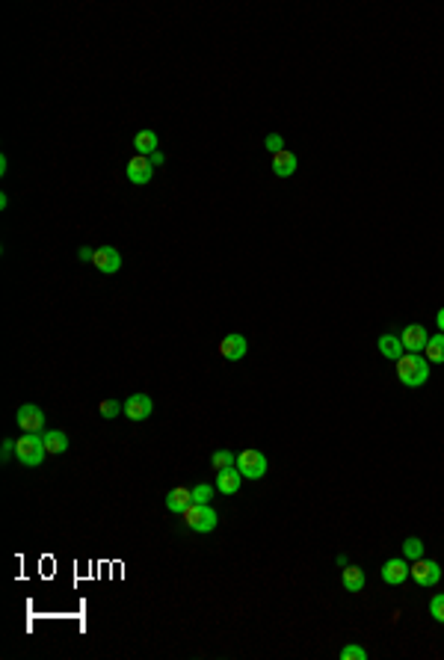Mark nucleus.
I'll return each mask as SVG.
<instances>
[{"mask_svg":"<svg viewBox=\"0 0 444 660\" xmlns=\"http://www.w3.org/2000/svg\"><path fill=\"white\" fill-rule=\"evenodd\" d=\"M376 347H379V352H382L385 359H391V361H397L400 355H403V341H400L397 334H382Z\"/></svg>","mask_w":444,"mask_h":660,"instance_id":"6ab92c4d","label":"nucleus"},{"mask_svg":"<svg viewBox=\"0 0 444 660\" xmlns=\"http://www.w3.org/2000/svg\"><path fill=\"white\" fill-rule=\"evenodd\" d=\"M411 574V565H406V560H388L382 565V581L388 586H400Z\"/></svg>","mask_w":444,"mask_h":660,"instance_id":"ddd939ff","label":"nucleus"},{"mask_svg":"<svg viewBox=\"0 0 444 660\" xmlns=\"http://www.w3.org/2000/svg\"><path fill=\"white\" fill-rule=\"evenodd\" d=\"M181 518H184V527L193 530V533H210V530H216V525H219V516L214 512V507H210V504H189L181 512Z\"/></svg>","mask_w":444,"mask_h":660,"instance_id":"7ed1b4c3","label":"nucleus"},{"mask_svg":"<svg viewBox=\"0 0 444 660\" xmlns=\"http://www.w3.org/2000/svg\"><path fill=\"white\" fill-rule=\"evenodd\" d=\"M133 151L140 154V157H151L154 151H160V140H157V133H154L151 128L136 131V136H133Z\"/></svg>","mask_w":444,"mask_h":660,"instance_id":"4468645a","label":"nucleus"},{"mask_svg":"<svg viewBox=\"0 0 444 660\" xmlns=\"http://www.w3.org/2000/svg\"><path fill=\"white\" fill-rule=\"evenodd\" d=\"M341 660H367V652L362 645H344L341 648Z\"/></svg>","mask_w":444,"mask_h":660,"instance_id":"393cba45","label":"nucleus"},{"mask_svg":"<svg viewBox=\"0 0 444 660\" xmlns=\"http://www.w3.org/2000/svg\"><path fill=\"white\" fill-rule=\"evenodd\" d=\"M92 258H95V249H89V246H80V261H83V264H89Z\"/></svg>","mask_w":444,"mask_h":660,"instance_id":"c85d7f7f","label":"nucleus"},{"mask_svg":"<svg viewBox=\"0 0 444 660\" xmlns=\"http://www.w3.org/2000/svg\"><path fill=\"white\" fill-rule=\"evenodd\" d=\"M15 421L24 433H41V426H45V412L33 403H24V406H18Z\"/></svg>","mask_w":444,"mask_h":660,"instance_id":"39448f33","label":"nucleus"},{"mask_svg":"<svg viewBox=\"0 0 444 660\" xmlns=\"http://www.w3.org/2000/svg\"><path fill=\"white\" fill-rule=\"evenodd\" d=\"M237 471L243 477H249V480H261V477H267V456L261 453V450H243V453H237Z\"/></svg>","mask_w":444,"mask_h":660,"instance_id":"20e7f679","label":"nucleus"},{"mask_svg":"<svg viewBox=\"0 0 444 660\" xmlns=\"http://www.w3.org/2000/svg\"><path fill=\"white\" fill-rule=\"evenodd\" d=\"M189 504H193V489H187V486H175L166 495V509L175 512V516H181Z\"/></svg>","mask_w":444,"mask_h":660,"instance_id":"2eb2a0df","label":"nucleus"},{"mask_svg":"<svg viewBox=\"0 0 444 660\" xmlns=\"http://www.w3.org/2000/svg\"><path fill=\"white\" fill-rule=\"evenodd\" d=\"M151 175H154V166H151V160H148V157H140V154H136V157H131V160H128V181L131 184H148V181H151Z\"/></svg>","mask_w":444,"mask_h":660,"instance_id":"9b49d317","label":"nucleus"},{"mask_svg":"<svg viewBox=\"0 0 444 660\" xmlns=\"http://www.w3.org/2000/svg\"><path fill=\"white\" fill-rule=\"evenodd\" d=\"M429 616L436 622H444V595H432L429 601Z\"/></svg>","mask_w":444,"mask_h":660,"instance_id":"a878e982","label":"nucleus"},{"mask_svg":"<svg viewBox=\"0 0 444 660\" xmlns=\"http://www.w3.org/2000/svg\"><path fill=\"white\" fill-rule=\"evenodd\" d=\"M263 145H267L270 154H279V151H284V136H281V133H270Z\"/></svg>","mask_w":444,"mask_h":660,"instance_id":"bb28decb","label":"nucleus"},{"mask_svg":"<svg viewBox=\"0 0 444 660\" xmlns=\"http://www.w3.org/2000/svg\"><path fill=\"white\" fill-rule=\"evenodd\" d=\"M400 341H403V350H409V352H424L429 334L420 323H409V326L400 332Z\"/></svg>","mask_w":444,"mask_h":660,"instance_id":"6e6552de","label":"nucleus"},{"mask_svg":"<svg viewBox=\"0 0 444 660\" xmlns=\"http://www.w3.org/2000/svg\"><path fill=\"white\" fill-rule=\"evenodd\" d=\"M12 456H15V442H12V438H3V450H0V459H3V462H9Z\"/></svg>","mask_w":444,"mask_h":660,"instance_id":"cd10ccee","label":"nucleus"},{"mask_svg":"<svg viewBox=\"0 0 444 660\" xmlns=\"http://www.w3.org/2000/svg\"><path fill=\"white\" fill-rule=\"evenodd\" d=\"M210 498H214V486L207 483L193 486V504H210Z\"/></svg>","mask_w":444,"mask_h":660,"instance_id":"b1692460","label":"nucleus"},{"mask_svg":"<svg viewBox=\"0 0 444 660\" xmlns=\"http://www.w3.org/2000/svg\"><path fill=\"white\" fill-rule=\"evenodd\" d=\"M240 483H243V474L237 471V465H231V468H222L216 471V489L222 491V495H237L240 491Z\"/></svg>","mask_w":444,"mask_h":660,"instance_id":"f8f14e48","label":"nucleus"},{"mask_svg":"<svg viewBox=\"0 0 444 660\" xmlns=\"http://www.w3.org/2000/svg\"><path fill=\"white\" fill-rule=\"evenodd\" d=\"M411 578H415L418 586H436L441 581V565L436 560H415V565H411Z\"/></svg>","mask_w":444,"mask_h":660,"instance_id":"423d86ee","label":"nucleus"},{"mask_svg":"<svg viewBox=\"0 0 444 660\" xmlns=\"http://www.w3.org/2000/svg\"><path fill=\"white\" fill-rule=\"evenodd\" d=\"M92 264L98 267L101 272L113 276V272H119V270H122V255H119V249H113V246H101V249H95Z\"/></svg>","mask_w":444,"mask_h":660,"instance_id":"9d476101","label":"nucleus"},{"mask_svg":"<svg viewBox=\"0 0 444 660\" xmlns=\"http://www.w3.org/2000/svg\"><path fill=\"white\" fill-rule=\"evenodd\" d=\"M296 166H299V160H296V154L293 151H279V154H272V175L276 178H290L296 172Z\"/></svg>","mask_w":444,"mask_h":660,"instance_id":"dca6fc26","label":"nucleus"},{"mask_svg":"<svg viewBox=\"0 0 444 660\" xmlns=\"http://www.w3.org/2000/svg\"><path fill=\"white\" fill-rule=\"evenodd\" d=\"M45 456H48V450H45V442H41L39 433H24L15 442V459L21 465L39 468L41 462H45Z\"/></svg>","mask_w":444,"mask_h":660,"instance_id":"f03ea898","label":"nucleus"},{"mask_svg":"<svg viewBox=\"0 0 444 660\" xmlns=\"http://www.w3.org/2000/svg\"><path fill=\"white\" fill-rule=\"evenodd\" d=\"M124 412V403L119 400H101V417L104 421H113V417H119Z\"/></svg>","mask_w":444,"mask_h":660,"instance_id":"5701e85b","label":"nucleus"},{"mask_svg":"<svg viewBox=\"0 0 444 660\" xmlns=\"http://www.w3.org/2000/svg\"><path fill=\"white\" fill-rule=\"evenodd\" d=\"M341 583L346 592H362L364 590V572L358 569V565H344V574H341Z\"/></svg>","mask_w":444,"mask_h":660,"instance_id":"a211bd4d","label":"nucleus"},{"mask_svg":"<svg viewBox=\"0 0 444 660\" xmlns=\"http://www.w3.org/2000/svg\"><path fill=\"white\" fill-rule=\"evenodd\" d=\"M436 323H438V329H441V332H444V308H441V311H438V317H436Z\"/></svg>","mask_w":444,"mask_h":660,"instance_id":"7c9ffc66","label":"nucleus"},{"mask_svg":"<svg viewBox=\"0 0 444 660\" xmlns=\"http://www.w3.org/2000/svg\"><path fill=\"white\" fill-rule=\"evenodd\" d=\"M234 462H237V456L231 453V450H216V453L210 456V465H214L216 471H222V468H231Z\"/></svg>","mask_w":444,"mask_h":660,"instance_id":"412c9836","label":"nucleus"},{"mask_svg":"<svg viewBox=\"0 0 444 660\" xmlns=\"http://www.w3.org/2000/svg\"><path fill=\"white\" fill-rule=\"evenodd\" d=\"M41 442H45L48 456H59V453L68 450V435L59 433V429H45V433H41Z\"/></svg>","mask_w":444,"mask_h":660,"instance_id":"f3484780","label":"nucleus"},{"mask_svg":"<svg viewBox=\"0 0 444 660\" xmlns=\"http://www.w3.org/2000/svg\"><path fill=\"white\" fill-rule=\"evenodd\" d=\"M424 355H427V361L444 364V332L432 334V338L427 341V347H424Z\"/></svg>","mask_w":444,"mask_h":660,"instance_id":"aec40b11","label":"nucleus"},{"mask_svg":"<svg viewBox=\"0 0 444 660\" xmlns=\"http://www.w3.org/2000/svg\"><path fill=\"white\" fill-rule=\"evenodd\" d=\"M397 376L406 388H420L429 379V361L420 352H409L397 359Z\"/></svg>","mask_w":444,"mask_h":660,"instance_id":"f257e3e1","label":"nucleus"},{"mask_svg":"<svg viewBox=\"0 0 444 660\" xmlns=\"http://www.w3.org/2000/svg\"><path fill=\"white\" fill-rule=\"evenodd\" d=\"M246 350H249V343H246V338H243L240 332H231V334H225V338L219 341V355H222V359H228V361H240L243 355H246Z\"/></svg>","mask_w":444,"mask_h":660,"instance_id":"0eeeda50","label":"nucleus"},{"mask_svg":"<svg viewBox=\"0 0 444 660\" xmlns=\"http://www.w3.org/2000/svg\"><path fill=\"white\" fill-rule=\"evenodd\" d=\"M403 554L409 560H420V557H424V542H420L418 536H409L403 542Z\"/></svg>","mask_w":444,"mask_h":660,"instance_id":"4be33fe9","label":"nucleus"},{"mask_svg":"<svg viewBox=\"0 0 444 660\" xmlns=\"http://www.w3.org/2000/svg\"><path fill=\"white\" fill-rule=\"evenodd\" d=\"M148 160H151V166H163V160H166V157H163V151H154L151 157H148Z\"/></svg>","mask_w":444,"mask_h":660,"instance_id":"c756f323","label":"nucleus"},{"mask_svg":"<svg viewBox=\"0 0 444 660\" xmlns=\"http://www.w3.org/2000/svg\"><path fill=\"white\" fill-rule=\"evenodd\" d=\"M154 412V403H151V397L148 394H133L124 400V415H128V421H145L148 415Z\"/></svg>","mask_w":444,"mask_h":660,"instance_id":"1a4fd4ad","label":"nucleus"}]
</instances>
